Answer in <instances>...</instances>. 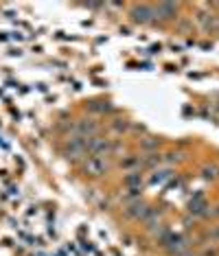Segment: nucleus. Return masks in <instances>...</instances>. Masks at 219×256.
Segmentation results:
<instances>
[{
  "mask_svg": "<svg viewBox=\"0 0 219 256\" xmlns=\"http://www.w3.org/2000/svg\"><path fill=\"white\" fill-rule=\"evenodd\" d=\"M77 166H79V171H82L84 178H88V180H92V182H96V180H103L106 176H110L116 164H114V158H110V156L88 154Z\"/></svg>",
  "mask_w": 219,
  "mask_h": 256,
  "instance_id": "nucleus-1",
  "label": "nucleus"
},
{
  "mask_svg": "<svg viewBox=\"0 0 219 256\" xmlns=\"http://www.w3.org/2000/svg\"><path fill=\"white\" fill-rule=\"evenodd\" d=\"M62 154H64V158L68 162H72V164H79L86 156H88V140L86 138H79V136H68L64 147H62Z\"/></svg>",
  "mask_w": 219,
  "mask_h": 256,
  "instance_id": "nucleus-2",
  "label": "nucleus"
},
{
  "mask_svg": "<svg viewBox=\"0 0 219 256\" xmlns=\"http://www.w3.org/2000/svg\"><path fill=\"white\" fill-rule=\"evenodd\" d=\"M130 20L140 26H156V7L149 2H134L128 11Z\"/></svg>",
  "mask_w": 219,
  "mask_h": 256,
  "instance_id": "nucleus-3",
  "label": "nucleus"
},
{
  "mask_svg": "<svg viewBox=\"0 0 219 256\" xmlns=\"http://www.w3.org/2000/svg\"><path fill=\"white\" fill-rule=\"evenodd\" d=\"M103 132L101 123L96 118H92V116H84V118L74 120L72 125V136H79V138H92V136H99V134Z\"/></svg>",
  "mask_w": 219,
  "mask_h": 256,
  "instance_id": "nucleus-4",
  "label": "nucleus"
},
{
  "mask_svg": "<svg viewBox=\"0 0 219 256\" xmlns=\"http://www.w3.org/2000/svg\"><path fill=\"white\" fill-rule=\"evenodd\" d=\"M156 7V24H171L178 20L182 4L180 2H158Z\"/></svg>",
  "mask_w": 219,
  "mask_h": 256,
  "instance_id": "nucleus-5",
  "label": "nucleus"
},
{
  "mask_svg": "<svg viewBox=\"0 0 219 256\" xmlns=\"http://www.w3.org/2000/svg\"><path fill=\"white\" fill-rule=\"evenodd\" d=\"M164 250H166V254H169V256H184V254L193 252V250H191V243H188V238L182 236V234L171 236L169 243H164Z\"/></svg>",
  "mask_w": 219,
  "mask_h": 256,
  "instance_id": "nucleus-6",
  "label": "nucleus"
},
{
  "mask_svg": "<svg viewBox=\"0 0 219 256\" xmlns=\"http://www.w3.org/2000/svg\"><path fill=\"white\" fill-rule=\"evenodd\" d=\"M202 178L206 180V182H217L219 180V164H215V162H208V164L202 166Z\"/></svg>",
  "mask_w": 219,
  "mask_h": 256,
  "instance_id": "nucleus-7",
  "label": "nucleus"
},
{
  "mask_svg": "<svg viewBox=\"0 0 219 256\" xmlns=\"http://www.w3.org/2000/svg\"><path fill=\"white\" fill-rule=\"evenodd\" d=\"M204 243H215V246H219V221L206 228V232H204Z\"/></svg>",
  "mask_w": 219,
  "mask_h": 256,
  "instance_id": "nucleus-8",
  "label": "nucleus"
},
{
  "mask_svg": "<svg viewBox=\"0 0 219 256\" xmlns=\"http://www.w3.org/2000/svg\"><path fill=\"white\" fill-rule=\"evenodd\" d=\"M195 254L198 256H219V246H215V243H202Z\"/></svg>",
  "mask_w": 219,
  "mask_h": 256,
  "instance_id": "nucleus-9",
  "label": "nucleus"
},
{
  "mask_svg": "<svg viewBox=\"0 0 219 256\" xmlns=\"http://www.w3.org/2000/svg\"><path fill=\"white\" fill-rule=\"evenodd\" d=\"M210 208H212V210H208V214L212 219H219V202L215 204V206H210Z\"/></svg>",
  "mask_w": 219,
  "mask_h": 256,
  "instance_id": "nucleus-10",
  "label": "nucleus"
},
{
  "mask_svg": "<svg viewBox=\"0 0 219 256\" xmlns=\"http://www.w3.org/2000/svg\"><path fill=\"white\" fill-rule=\"evenodd\" d=\"M184 256H198V254H195V252H188V254H184Z\"/></svg>",
  "mask_w": 219,
  "mask_h": 256,
  "instance_id": "nucleus-11",
  "label": "nucleus"
}]
</instances>
